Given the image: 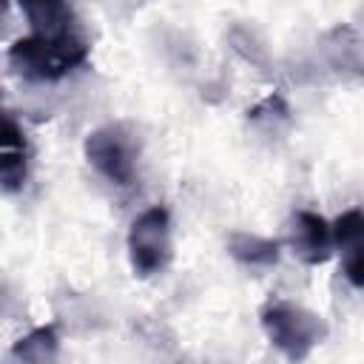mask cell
<instances>
[{
	"mask_svg": "<svg viewBox=\"0 0 364 364\" xmlns=\"http://www.w3.org/2000/svg\"><path fill=\"white\" fill-rule=\"evenodd\" d=\"M9 65L31 82H54L60 77H65L68 71H74L77 65L85 63L88 57V43L82 40V34H71V37H40V34H28L20 37L9 46Z\"/></svg>",
	"mask_w": 364,
	"mask_h": 364,
	"instance_id": "obj_1",
	"label": "cell"
},
{
	"mask_svg": "<svg viewBox=\"0 0 364 364\" xmlns=\"http://www.w3.org/2000/svg\"><path fill=\"white\" fill-rule=\"evenodd\" d=\"M259 318L270 344L279 347L287 358H304L327 336V327L316 313L284 299H270L262 307Z\"/></svg>",
	"mask_w": 364,
	"mask_h": 364,
	"instance_id": "obj_2",
	"label": "cell"
},
{
	"mask_svg": "<svg viewBox=\"0 0 364 364\" xmlns=\"http://www.w3.org/2000/svg\"><path fill=\"white\" fill-rule=\"evenodd\" d=\"M85 159L111 185L128 188L136 179L139 142L125 125H102L85 136Z\"/></svg>",
	"mask_w": 364,
	"mask_h": 364,
	"instance_id": "obj_3",
	"label": "cell"
},
{
	"mask_svg": "<svg viewBox=\"0 0 364 364\" xmlns=\"http://www.w3.org/2000/svg\"><path fill=\"white\" fill-rule=\"evenodd\" d=\"M128 259L136 276H154L171 262V213L162 205L142 210L128 230Z\"/></svg>",
	"mask_w": 364,
	"mask_h": 364,
	"instance_id": "obj_4",
	"label": "cell"
},
{
	"mask_svg": "<svg viewBox=\"0 0 364 364\" xmlns=\"http://www.w3.org/2000/svg\"><path fill=\"white\" fill-rule=\"evenodd\" d=\"M293 253L304 264H321L333 253V233L330 222L313 210H299L293 216V236H290Z\"/></svg>",
	"mask_w": 364,
	"mask_h": 364,
	"instance_id": "obj_5",
	"label": "cell"
},
{
	"mask_svg": "<svg viewBox=\"0 0 364 364\" xmlns=\"http://www.w3.org/2000/svg\"><path fill=\"white\" fill-rule=\"evenodd\" d=\"M31 31L40 37H71L77 31L74 11L68 0H17Z\"/></svg>",
	"mask_w": 364,
	"mask_h": 364,
	"instance_id": "obj_6",
	"label": "cell"
},
{
	"mask_svg": "<svg viewBox=\"0 0 364 364\" xmlns=\"http://www.w3.org/2000/svg\"><path fill=\"white\" fill-rule=\"evenodd\" d=\"M228 250L236 262L250 264V267H270L279 262L282 245L276 239H264L256 233H233L228 242Z\"/></svg>",
	"mask_w": 364,
	"mask_h": 364,
	"instance_id": "obj_7",
	"label": "cell"
},
{
	"mask_svg": "<svg viewBox=\"0 0 364 364\" xmlns=\"http://www.w3.org/2000/svg\"><path fill=\"white\" fill-rule=\"evenodd\" d=\"M14 358L23 361H48L57 355V333L54 327H37L28 336H23L14 347H11Z\"/></svg>",
	"mask_w": 364,
	"mask_h": 364,
	"instance_id": "obj_8",
	"label": "cell"
},
{
	"mask_svg": "<svg viewBox=\"0 0 364 364\" xmlns=\"http://www.w3.org/2000/svg\"><path fill=\"white\" fill-rule=\"evenodd\" d=\"M330 233H333V245H338L341 250L361 247V236H364V213H361V208L344 210L330 225Z\"/></svg>",
	"mask_w": 364,
	"mask_h": 364,
	"instance_id": "obj_9",
	"label": "cell"
},
{
	"mask_svg": "<svg viewBox=\"0 0 364 364\" xmlns=\"http://www.w3.org/2000/svg\"><path fill=\"white\" fill-rule=\"evenodd\" d=\"M26 176H28V165H26L23 148H6V151H0V191H6V193L23 191Z\"/></svg>",
	"mask_w": 364,
	"mask_h": 364,
	"instance_id": "obj_10",
	"label": "cell"
},
{
	"mask_svg": "<svg viewBox=\"0 0 364 364\" xmlns=\"http://www.w3.org/2000/svg\"><path fill=\"white\" fill-rule=\"evenodd\" d=\"M26 139H23V128L17 125V119L0 105V151L6 148H23Z\"/></svg>",
	"mask_w": 364,
	"mask_h": 364,
	"instance_id": "obj_11",
	"label": "cell"
},
{
	"mask_svg": "<svg viewBox=\"0 0 364 364\" xmlns=\"http://www.w3.org/2000/svg\"><path fill=\"white\" fill-rule=\"evenodd\" d=\"M341 267H344V276L350 279L353 287H361L364 284V250L361 247H353V250H341Z\"/></svg>",
	"mask_w": 364,
	"mask_h": 364,
	"instance_id": "obj_12",
	"label": "cell"
},
{
	"mask_svg": "<svg viewBox=\"0 0 364 364\" xmlns=\"http://www.w3.org/2000/svg\"><path fill=\"white\" fill-rule=\"evenodd\" d=\"M3 9H6V0H0V11H3Z\"/></svg>",
	"mask_w": 364,
	"mask_h": 364,
	"instance_id": "obj_13",
	"label": "cell"
}]
</instances>
